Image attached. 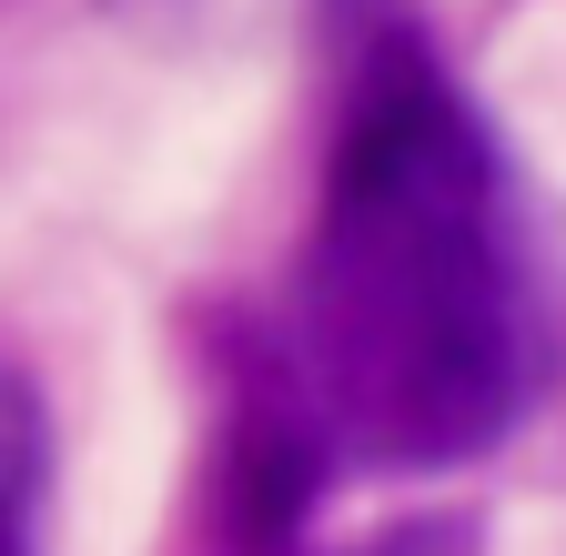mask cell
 I'll use <instances>...</instances> for the list:
<instances>
[{
	"label": "cell",
	"mask_w": 566,
	"mask_h": 556,
	"mask_svg": "<svg viewBox=\"0 0 566 556\" xmlns=\"http://www.w3.org/2000/svg\"><path fill=\"white\" fill-rule=\"evenodd\" d=\"M334 132L283 304L223 344V536L314 556L354 475H446L516 436L546 304L516 172L405 0H324Z\"/></svg>",
	"instance_id": "obj_1"
},
{
	"label": "cell",
	"mask_w": 566,
	"mask_h": 556,
	"mask_svg": "<svg viewBox=\"0 0 566 556\" xmlns=\"http://www.w3.org/2000/svg\"><path fill=\"white\" fill-rule=\"evenodd\" d=\"M41 485H51V415L21 365H0V556H41Z\"/></svg>",
	"instance_id": "obj_2"
},
{
	"label": "cell",
	"mask_w": 566,
	"mask_h": 556,
	"mask_svg": "<svg viewBox=\"0 0 566 556\" xmlns=\"http://www.w3.org/2000/svg\"><path fill=\"white\" fill-rule=\"evenodd\" d=\"M344 556H475V526H465V516H405V526L344 546Z\"/></svg>",
	"instance_id": "obj_3"
}]
</instances>
